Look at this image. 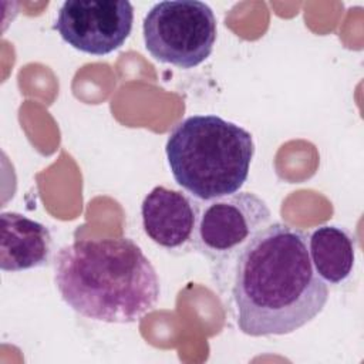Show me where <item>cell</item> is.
Listing matches in <instances>:
<instances>
[{
    "mask_svg": "<svg viewBox=\"0 0 364 364\" xmlns=\"http://www.w3.org/2000/svg\"><path fill=\"white\" fill-rule=\"evenodd\" d=\"M272 218L267 203L253 192H236L200 208L195 250L210 262H230Z\"/></svg>",
    "mask_w": 364,
    "mask_h": 364,
    "instance_id": "obj_5",
    "label": "cell"
},
{
    "mask_svg": "<svg viewBox=\"0 0 364 364\" xmlns=\"http://www.w3.org/2000/svg\"><path fill=\"white\" fill-rule=\"evenodd\" d=\"M200 203L186 193L155 186L141 203L142 228L146 236L172 253L195 250Z\"/></svg>",
    "mask_w": 364,
    "mask_h": 364,
    "instance_id": "obj_7",
    "label": "cell"
},
{
    "mask_svg": "<svg viewBox=\"0 0 364 364\" xmlns=\"http://www.w3.org/2000/svg\"><path fill=\"white\" fill-rule=\"evenodd\" d=\"M165 155L175 182L208 202L240 191L249 176L255 142L247 129L232 121L196 114L175 125Z\"/></svg>",
    "mask_w": 364,
    "mask_h": 364,
    "instance_id": "obj_3",
    "label": "cell"
},
{
    "mask_svg": "<svg viewBox=\"0 0 364 364\" xmlns=\"http://www.w3.org/2000/svg\"><path fill=\"white\" fill-rule=\"evenodd\" d=\"M134 7L127 0H67L54 28L73 48L91 55L118 50L132 31Z\"/></svg>",
    "mask_w": 364,
    "mask_h": 364,
    "instance_id": "obj_6",
    "label": "cell"
},
{
    "mask_svg": "<svg viewBox=\"0 0 364 364\" xmlns=\"http://www.w3.org/2000/svg\"><path fill=\"white\" fill-rule=\"evenodd\" d=\"M230 296L250 337L290 334L316 318L328 287L311 264L307 233L282 222L259 230L237 255Z\"/></svg>",
    "mask_w": 364,
    "mask_h": 364,
    "instance_id": "obj_1",
    "label": "cell"
},
{
    "mask_svg": "<svg viewBox=\"0 0 364 364\" xmlns=\"http://www.w3.org/2000/svg\"><path fill=\"white\" fill-rule=\"evenodd\" d=\"M213 10L199 0H165L144 17L146 51L158 61L189 70L202 64L216 41Z\"/></svg>",
    "mask_w": 364,
    "mask_h": 364,
    "instance_id": "obj_4",
    "label": "cell"
},
{
    "mask_svg": "<svg viewBox=\"0 0 364 364\" xmlns=\"http://www.w3.org/2000/svg\"><path fill=\"white\" fill-rule=\"evenodd\" d=\"M54 283L70 309L104 323H135L161 296L155 267L128 237L80 239L63 246L54 259Z\"/></svg>",
    "mask_w": 364,
    "mask_h": 364,
    "instance_id": "obj_2",
    "label": "cell"
},
{
    "mask_svg": "<svg viewBox=\"0 0 364 364\" xmlns=\"http://www.w3.org/2000/svg\"><path fill=\"white\" fill-rule=\"evenodd\" d=\"M309 255L326 284H341L353 273L357 242L351 232L336 225L316 228L307 236Z\"/></svg>",
    "mask_w": 364,
    "mask_h": 364,
    "instance_id": "obj_9",
    "label": "cell"
},
{
    "mask_svg": "<svg viewBox=\"0 0 364 364\" xmlns=\"http://www.w3.org/2000/svg\"><path fill=\"white\" fill-rule=\"evenodd\" d=\"M0 267L3 272H23L47 266L53 249L50 229L26 215H0Z\"/></svg>",
    "mask_w": 364,
    "mask_h": 364,
    "instance_id": "obj_8",
    "label": "cell"
}]
</instances>
